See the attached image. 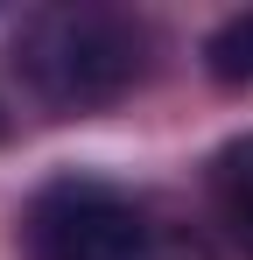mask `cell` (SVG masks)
I'll list each match as a JSON object with an SVG mask.
<instances>
[{
    "label": "cell",
    "instance_id": "6da1fadb",
    "mask_svg": "<svg viewBox=\"0 0 253 260\" xmlns=\"http://www.w3.org/2000/svg\"><path fill=\"white\" fill-rule=\"evenodd\" d=\"M14 63L36 99L64 106V113H91V106H113L141 78L148 28L113 7H42L21 21Z\"/></svg>",
    "mask_w": 253,
    "mask_h": 260
},
{
    "label": "cell",
    "instance_id": "7a4b0ae2",
    "mask_svg": "<svg viewBox=\"0 0 253 260\" xmlns=\"http://www.w3.org/2000/svg\"><path fill=\"white\" fill-rule=\"evenodd\" d=\"M28 260H169L162 225L99 176H49L28 204Z\"/></svg>",
    "mask_w": 253,
    "mask_h": 260
},
{
    "label": "cell",
    "instance_id": "3957f363",
    "mask_svg": "<svg viewBox=\"0 0 253 260\" xmlns=\"http://www.w3.org/2000/svg\"><path fill=\"white\" fill-rule=\"evenodd\" d=\"M211 204H218V225L232 232V246L253 260V134L211 155Z\"/></svg>",
    "mask_w": 253,
    "mask_h": 260
},
{
    "label": "cell",
    "instance_id": "277c9868",
    "mask_svg": "<svg viewBox=\"0 0 253 260\" xmlns=\"http://www.w3.org/2000/svg\"><path fill=\"white\" fill-rule=\"evenodd\" d=\"M204 71L218 78V85H253V7L211 28V43H204Z\"/></svg>",
    "mask_w": 253,
    "mask_h": 260
}]
</instances>
